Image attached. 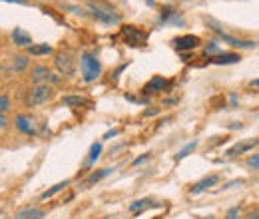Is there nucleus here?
<instances>
[{
  "label": "nucleus",
  "instance_id": "cd10ccee",
  "mask_svg": "<svg viewBox=\"0 0 259 219\" xmlns=\"http://www.w3.org/2000/svg\"><path fill=\"white\" fill-rule=\"evenodd\" d=\"M155 114H160V108H151V110H148V112H144V116H146V118L155 116Z\"/></svg>",
  "mask_w": 259,
  "mask_h": 219
},
{
  "label": "nucleus",
  "instance_id": "6e6552de",
  "mask_svg": "<svg viewBox=\"0 0 259 219\" xmlns=\"http://www.w3.org/2000/svg\"><path fill=\"white\" fill-rule=\"evenodd\" d=\"M207 24H212V26H214V30L220 34V38H222L223 42H227L229 46H233V48H253V46H255V44H253V42H249V40H239V38H233V36L225 34L222 28H218V24H216L214 20H207Z\"/></svg>",
  "mask_w": 259,
  "mask_h": 219
},
{
  "label": "nucleus",
  "instance_id": "7ed1b4c3",
  "mask_svg": "<svg viewBox=\"0 0 259 219\" xmlns=\"http://www.w3.org/2000/svg\"><path fill=\"white\" fill-rule=\"evenodd\" d=\"M52 86L50 84H34L28 92H26V98H24V104L28 108H34V106H40L44 102H48L52 98Z\"/></svg>",
  "mask_w": 259,
  "mask_h": 219
},
{
  "label": "nucleus",
  "instance_id": "c9c22d12",
  "mask_svg": "<svg viewBox=\"0 0 259 219\" xmlns=\"http://www.w3.org/2000/svg\"><path fill=\"white\" fill-rule=\"evenodd\" d=\"M201 219H216V217H201Z\"/></svg>",
  "mask_w": 259,
  "mask_h": 219
},
{
  "label": "nucleus",
  "instance_id": "2f4dec72",
  "mask_svg": "<svg viewBox=\"0 0 259 219\" xmlns=\"http://www.w3.org/2000/svg\"><path fill=\"white\" fill-rule=\"evenodd\" d=\"M146 159H148V153H146V155H142V157H138V159L134 161V166H140V163H142V161H146Z\"/></svg>",
  "mask_w": 259,
  "mask_h": 219
},
{
  "label": "nucleus",
  "instance_id": "f704fd0d",
  "mask_svg": "<svg viewBox=\"0 0 259 219\" xmlns=\"http://www.w3.org/2000/svg\"><path fill=\"white\" fill-rule=\"evenodd\" d=\"M146 2H148V4H153V0H146Z\"/></svg>",
  "mask_w": 259,
  "mask_h": 219
},
{
  "label": "nucleus",
  "instance_id": "f3484780",
  "mask_svg": "<svg viewBox=\"0 0 259 219\" xmlns=\"http://www.w3.org/2000/svg\"><path fill=\"white\" fill-rule=\"evenodd\" d=\"M158 203H153L151 199H138V201H134V203H130V211L132 213H140V211H144V209H148V207H155Z\"/></svg>",
  "mask_w": 259,
  "mask_h": 219
},
{
  "label": "nucleus",
  "instance_id": "1a4fd4ad",
  "mask_svg": "<svg viewBox=\"0 0 259 219\" xmlns=\"http://www.w3.org/2000/svg\"><path fill=\"white\" fill-rule=\"evenodd\" d=\"M199 46V38L197 36H191V34H185V36H178L174 38V48L184 52V50H193Z\"/></svg>",
  "mask_w": 259,
  "mask_h": 219
},
{
  "label": "nucleus",
  "instance_id": "393cba45",
  "mask_svg": "<svg viewBox=\"0 0 259 219\" xmlns=\"http://www.w3.org/2000/svg\"><path fill=\"white\" fill-rule=\"evenodd\" d=\"M10 108V100H8V96H0V114H2V112H6V110Z\"/></svg>",
  "mask_w": 259,
  "mask_h": 219
},
{
  "label": "nucleus",
  "instance_id": "0eeeda50",
  "mask_svg": "<svg viewBox=\"0 0 259 219\" xmlns=\"http://www.w3.org/2000/svg\"><path fill=\"white\" fill-rule=\"evenodd\" d=\"M14 124H16V130L26 134V136H36L38 134V124L30 114H18Z\"/></svg>",
  "mask_w": 259,
  "mask_h": 219
},
{
  "label": "nucleus",
  "instance_id": "423d86ee",
  "mask_svg": "<svg viewBox=\"0 0 259 219\" xmlns=\"http://www.w3.org/2000/svg\"><path fill=\"white\" fill-rule=\"evenodd\" d=\"M122 36H124V40L130 46H142L146 42V38H148V32H144L138 26H124L122 28Z\"/></svg>",
  "mask_w": 259,
  "mask_h": 219
},
{
  "label": "nucleus",
  "instance_id": "c756f323",
  "mask_svg": "<svg viewBox=\"0 0 259 219\" xmlns=\"http://www.w3.org/2000/svg\"><path fill=\"white\" fill-rule=\"evenodd\" d=\"M118 134H120L118 130H112V132H108L106 136H104V140H110V138H114V136H118Z\"/></svg>",
  "mask_w": 259,
  "mask_h": 219
},
{
  "label": "nucleus",
  "instance_id": "72a5a7b5",
  "mask_svg": "<svg viewBox=\"0 0 259 219\" xmlns=\"http://www.w3.org/2000/svg\"><path fill=\"white\" fill-rule=\"evenodd\" d=\"M251 86H259V80H253V82H251Z\"/></svg>",
  "mask_w": 259,
  "mask_h": 219
},
{
  "label": "nucleus",
  "instance_id": "2eb2a0df",
  "mask_svg": "<svg viewBox=\"0 0 259 219\" xmlns=\"http://www.w3.org/2000/svg\"><path fill=\"white\" fill-rule=\"evenodd\" d=\"M28 54L30 56H48V54H52V46L50 44H30Z\"/></svg>",
  "mask_w": 259,
  "mask_h": 219
},
{
  "label": "nucleus",
  "instance_id": "5701e85b",
  "mask_svg": "<svg viewBox=\"0 0 259 219\" xmlns=\"http://www.w3.org/2000/svg\"><path fill=\"white\" fill-rule=\"evenodd\" d=\"M205 56H220V46L216 44V42H207V46H205Z\"/></svg>",
  "mask_w": 259,
  "mask_h": 219
},
{
  "label": "nucleus",
  "instance_id": "f8f14e48",
  "mask_svg": "<svg viewBox=\"0 0 259 219\" xmlns=\"http://www.w3.org/2000/svg\"><path fill=\"white\" fill-rule=\"evenodd\" d=\"M168 86V82L162 78V76H153L148 84H146V88H144V92L146 94H153V92H162L164 88Z\"/></svg>",
  "mask_w": 259,
  "mask_h": 219
},
{
  "label": "nucleus",
  "instance_id": "20e7f679",
  "mask_svg": "<svg viewBox=\"0 0 259 219\" xmlns=\"http://www.w3.org/2000/svg\"><path fill=\"white\" fill-rule=\"evenodd\" d=\"M54 66L62 76H72L76 70V56L70 50H60L54 54Z\"/></svg>",
  "mask_w": 259,
  "mask_h": 219
},
{
  "label": "nucleus",
  "instance_id": "9b49d317",
  "mask_svg": "<svg viewBox=\"0 0 259 219\" xmlns=\"http://www.w3.org/2000/svg\"><path fill=\"white\" fill-rule=\"evenodd\" d=\"M220 182V176H210V178H203L201 182H197V183H193V187L189 189L191 193H201V191H205L207 187H212V185H216Z\"/></svg>",
  "mask_w": 259,
  "mask_h": 219
},
{
  "label": "nucleus",
  "instance_id": "a211bd4d",
  "mask_svg": "<svg viewBox=\"0 0 259 219\" xmlns=\"http://www.w3.org/2000/svg\"><path fill=\"white\" fill-rule=\"evenodd\" d=\"M239 60H241V56H237V54H220V56L212 58L214 64H235Z\"/></svg>",
  "mask_w": 259,
  "mask_h": 219
},
{
  "label": "nucleus",
  "instance_id": "a878e982",
  "mask_svg": "<svg viewBox=\"0 0 259 219\" xmlns=\"http://www.w3.org/2000/svg\"><path fill=\"white\" fill-rule=\"evenodd\" d=\"M247 163H249V168H255V170H259V153H255V155H249Z\"/></svg>",
  "mask_w": 259,
  "mask_h": 219
},
{
  "label": "nucleus",
  "instance_id": "6ab92c4d",
  "mask_svg": "<svg viewBox=\"0 0 259 219\" xmlns=\"http://www.w3.org/2000/svg\"><path fill=\"white\" fill-rule=\"evenodd\" d=\"M64 106H72V108H80V106H88V98L84 96H66L62 98Z\"/></svg>",
  "mask_w": 259,
  "mask_h": 219
},
{
  "label": "nucleus",
  "instance_id": "ddd939ff",
  "mask_svg": "<svg viewBox=\"0 0 259 219\" xmlns=\"http://www.w3.org/2000/svg\"><path fill=\"white\" fill-rule=\"evenodd\" d=\"M42 217H44V209H40V207H26V209L18 211L14 219H42Z\"/></svg>",
  "mask_w": 259,
  "mask_h": 219
},
{
  "label": "nucleus",
  "instance_id": "bb28decb",
  "mask_svg": "<svg viewBox=\"0 0 259 219\" xmlns=\"http://www.w3.org/2000/svg\"><path fill=\"white\" fill-rule=\"evenodd\" d=\"M237 217H239V209H237V207H231V209L225 213L223 219H237Z\"/></svg>",
  "mask_w": 259,
  "mask_h": 219
},
{
  "label": "nucleus",
  "instance_id": "dca6fc26",
  "mask_svg": "<svg viewBox=\"0 0 259 219\" xmlns=\"http://www.w3.org/2000/svg\"><path fill=\"white\" fill-rule=\"evenodd\" d=\"M12 40H14L18 46H26V48L32 44V38H30L22 28H14V30H12Z\"/></svg>",
  "mask_w": 259,
  "mask_h": 219
},
{
  "label": "nucleus",
  "instance_id": "b1692460",
  "mask_svg": "<svg viewBox=\"0 0 259 219\" xmlns=\"http://www.w3.org/2000/svg\"><path fill=\"white\" fill-rule=\"evenodd\" d=\"M100 151H102V144H94V146L90 147V159H88V163L96 161V159L100 157Z\"/></svg>",
  "mask_w": 259,
  "mask_h": 219
},
{
  "label": "nucleus",
  "instance_id": "473e14b6",
  "mask_svg": "<svg viewBox=\"0 0 259 219\" xmlns=\"http://www.w3.org/2000/svg\"><path fill=\"white\" fill-rule=\"evenodd\" d=\"M4 2H16V4H26L24 0H4Z\"/></svg>",
  "mask_w": 259,
  "mask_h": 219
},
{
  "label": "nucleus",
  "instance_id": "aec40b11",
  "mask_svg": "<svg viewBox=\"0 0 259 219\" xmlns=\"http://www.w3.org/2000/svg\"><path fill=\"white\" fill-rule=\"evenodd\" d=\"M68 183H70V182H60V183H56V185H52L50 189H46V191L40 195V199H48V197H52V195H56L58 191H62L64 187H68Z\"/></svg>",
  "mask_w": 259,
  "mask_h": 219
},
{
  "label": "nucleus",
  "instance_id": "39448f33",
  "mask_svg": "<svg viewBox=\"0 0 259 219\" xmlns=\"http://www.w3.org/2000/svg\"><path fill=\"white\" fill-rule=\"evenodd\" d=\"M30 78H32L34 84H58L62 80L60 76H56L54 72H52L50 68H46V66H34Z\"/></svg>",
  "mask_w": 259,
  "mask_h": 219
},
{
  "label": "nucleus",
  "instance_id": "4be33fe9",
  "mask_svg": "<svg viewBox=\"0 0 259 219\" xmlns=\"http://www.w3.org/2000/svg\"><path fill=\"white\" fill-rule=\"evenodd\" d=\"M195 146H197V140L189 142V144H187V146H185L184 149H180V151L176 153V159H184V157H185V155H187L189 151H193V149H195Z\"/></svg>",
  "mask_w": 259,
  "mask_h": 219
},
{
  "label": "nucleus",
  "instance_id": "f257e3e1",
  "mask_svg": "<svg viewBox=\"0 0 259 219\" xmlns=\"http://www.w3.org/2000/svg\"><path fill=\"white\" fill-rule=\"evenodd\" d=\"M86 6H88V10H90L98 20H102V22H106V24H118V22H120L118 12H116L110 4L104 2V0H86Z\"/></svg>",
  "mask_w": 259,
  "mask_h": 219
},
{
  "label": "nucleus",
  "instance_id": "7c9ffc66",
  "mask_svg": "<svg viewBox=\"0 0 259 219\" xmlns=\"http://www.w3.org/2000/svg\"><path fill=\"white\" fill-rule=\"evenodd\" d=\"M6 124H8V122H6V116H4V114H0V130H2Z\"/></svg>",
  "mask_w": 259,
  "mask_h": 219
},
{
  "label": "nucleus",
  "instance_id": "9d476101",
  "mask_svg": "<svg viewBox=\"0 0 259 219\" xmlns=\"http://www.w3.org/2000/svg\"><path fill=\"white\" fill-rule=\"evenodd\" d=\"M257 144H259V140H247V142H239V144H235L233 147H229V149L225 151V155L233 157V155H237V153H245V151H249L251 147H255Z\"/></svg>",
  "mask_w": 259,
  "mask_h": 219
},
{
  "label": "nucleus",
  "instance_id": "412c9836",
  "mask_svg": "<svg viewBox=\"0 0 259 219\" xmlns=\"http://www.w3.org/2000/svg\"><path fill=\"white\" fill-rule=\"evenodd\" d=\"M110 172H112V170H98V172H94V174H92V176H90V178L86 180V183H88V185H92V183L100 182L102 178H106V176H108Z\"/></svg>",
  "mask_w": 259,
  "mask_h": 219
},
{
  "label": "nucleus",
  "instance_id": "c85d7f7f",
  "mask_svg": "<svg viewBox=\"0 0 259 219\" xmlns=\"http://www.w3.org/2000/svg\"><path fill=\"white\" fill-rule=\"evenodd\" d=\"M245 219H259V209H253V211H249Z\"/></svg>",
  "mask_w": 259,
  "mask_h": 219
},
{
  "label": "nucleus",
  "instance_id": "f03ea898",
  "mask_svg": "<svg viewBox=\"0 0 259 219\" xmlns=\"http://www.w3.org/2000/svg\"><path fill=\"white\" fill-rule=\"evenodd\" d=\"M80 70H82V78L84 82H94L100 72H102V66L98 62V58L94 56L92 52H84L80 56Z\"/></svg>",
  "mask_w": 259,
  "mask_h": 219
},
{
  "label": "nucleus",
  "instance_id": "4468645a",
  "mask_svg": "<svg viewBox=\"0 0 259 219\" xmlns=\"http://www.w3.org/2000/svg\"><path fill=\"white\" fill-rule=\"evenodd\" d=\"M28 66H30V60L26 54H16V56H12V64H10L12 72H24Z\"/></svg>",
  "mask_w": 259,
  "mask_h": 219
}]
</instances>
